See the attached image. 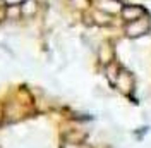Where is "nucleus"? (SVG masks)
<instances>
[{
	"label": "nucleus",
	"instance_id": "nucleus-1",
	"mask_svg": "<svg viewBox=\"0 0 151 148\" xmlns=\"http://www.w3.org/2000/svg\"><path fill=\"white\" fill-rule=\"evenodd\" d=\"M5 103V122L7 124H16V122H21L26 117H29L31 114H35V107H29V105H24L21 103L17 98L10 96Z\"/></svg>",
	"mask_w": 151,
	"mask_h": 148
},
{
	"label": "nucleus",
	"instance_id": "nucleus-2",
	"mask_svg": "<svg viewBox=\"0 0 151 148\" xmlns=\"http://www.w3.org/2000/svg\"><path fill=\"white\" fill-rule=\"evenodd\" d=\"M150 29H151V22H150V19H148V16H144V17L136 19V21L125 22L124 33H125V36H129V38H139V36L148 35Z\"/></svg>",
	"mask_w": 151,
	"mask_h": 148
},
{
	"label": "nucleus",
	"instance_id": "nucleus-3",
	"mask_svg": "<svg viewBox=\"0 0 151 148\" xmlns=\"http://www.w3.org/2000/svg\"><path fill=\"white\" fill-rule=\"evenodd\" d=\"M113 86L122 93V95L131 96L132 93H134V88H136V79H134V76H132L131 71H127V69L122 67L119 76H117V79H115V83H113Z\"/></svg>",
	"mask_w": 151,
	"mask_h": 148
},
{
	"label": "nucleus",
	"instance_id": "nucleus-4",
	"mask_svg": "<svg viewBox=\"0 0 151 148\" xmlns=\"http://www.w3.org/2000/svg\"><path fill=\"white\" fill-rule=\"evenodd\" d=\"M96 59H98V64L105 67L106 64H110L115 60V46H113L112 41H103L98 45V50H96Z\"/></svg>",
	"mask_w": 151,
	"mask_h": 148
},
{
	"label": "nucleus",
	"instance_id": "nucleus-5",
	"mask_svg": "<svg viewBox=\"0 0 151 148\" xmlns=\"http://www.w3.org/2000/svg\"><path fill=\"white\" fill-rule=\"evenodd\" d=\"M120 16L125 22H131V21H136L139 17H144L148 16V10L144 9L142 5H136V4H127V5H122V10H120Z\"/></svg>",
	"mask_w": 151,
	"mask_h": 148
},
{
	"label": "nucleus",
	"instance_id": "nucleus-6",
	"mask_svg": "<svg viewBox=\"0 0 151 148\" xmlns=\"http://www.w3.org/2000/svg\"><path fill=\"white\" fill-rule=\"evenodd\" d=\"M40 0H22L21 2V12H22V19L26 21H33L36 19L40 14Z\"/></svg>",
	"mask_w": 151,
	"mask_h": 148
},
{
	"label": "nucleus",
	"instance_id": "nucleus-7",
	"mask_svg": "<svg viewBox=\"0 0 151 148\" xmlns=\"http://www.w3.org/2000/svg\"><path fill=\"white\" fill-rule=\"evenodd\" d=\"M89 16L93 19V24H96V26H110L113 22L112 14H108V12H105L101 9H96V7L89 12Z\"/></svg>",
	"mask_w": 151,
	"mask_h": 148
},
{
	"label": "nucleus",
	"instance_id": "nucleus-8",
	"mask_svg": "<svg viewBox=\"0 0 151 148\" xmlns=\"http://www.w3.org/2000/svg\"><path fill=\"white\" fill-rule=\"evenodd\" d=\"M94 7L96 9H101L105 12H108V14H119L120 10H122V4L119 2V0H100V2H96L94 4Z\"/></svg>",
	"mask_w": 151,
	"mask_h": 148
},
{
	"label": "nucleus",
	"instance_id": "nucleus-9",
	"mask_svg": "<svg viewBox=\"0 0 151 148\" xmlns=\"http://www.w3.org/2000/svg\"><path fill=\"white\" fill-rule=\"evenodd\" d=\"M5 16H7V22H19V21H22L21 4H5Z\"/></svg>",
	"mask_w": 151,
	"mask_h": 148
},
{
	"label": "nucleus",
	"instance_id": "nucleus-10",
	"mask_svg": "<svg viewBox=\"0 0 151 148\" xmlns=\"http://www.w3.org/2000/svg\"><path fill=\"white\" fill-rule=\"evenodd\" d=\"M64 141H70V143H83L86 139V131L83 129H67L62 136Z\"/></svg>",
	"mask_w": 151,
	"mask_h": 148
},
{
	"label": "nucleus",
	"instance_id": "nucleus-11",
	"mask_svg": "<svg viewBox=\"0 0 151 148\" xmlns=\"http://www.w3.org/2000/svg\"><path fill=\"white\" fill-rule=\"evenodd\" d=\"M120 69H122V67L117 64L115 60H113V62H110V64H106L103 67L105 76H106V79L110 81V84L115 83V79H117V76H119V73H120Z\"/></svg>",
	"mask_w": 151,
	"mask_h": 148
},
{
	"label": "nucleus",
	"instance_id": "nucleus-12",
	"mask_svg": "<svg viewBox=\"0 0 151 148\" xmlns=\"http://www.w3.org/2000/svg\"><path fill=\"white\" fill-rule=\"evenodd\" d=\"M69 4L77 10H86L91 7V0H69Z\"/></svg>",
	"mask_w": 151,
	"mask_h": 148
},
{
	"label": "nucleus",
	"instance_id": "nucleus-13",
	"mask_svg": "<svg viewBox=\"0 0 151 148\" xmlns=\"http://www.w3.org/2000/svg\"><path fill=\"white\" fill-rule=\"evenodd\" d=\"M5 124V103L4 100H0V128Z\"/></svg>",
	"mask_w": 151,
	"mask_h": 148
},
{
	"label": "nucleus",
	"instance_id": "nucleus-14",
	"mask_svg": "<svg viewBox=\"0 0 151 148\" xmlns=\"http://www.w3.org/2000/svg\"><path fill=\"white\" fill-rule=\"evenodd\" d=\"M81 143H70V141H62L60 148H79Z\"/></svg>",
	"mask_w": 151,
	"mask_h": 148
},
{
	"label": "nucleus",
	"instance_id": "nucleus-15",
	"mask_svg": "<svg viewBox=\"0 0 151 148\" xmlns=\"http://www.w3.org/2000/svg\"><path fill=\"white\" fill-rule=\"evenodd\" d=\"M79 148H93V147H91L89 143H86V141H83V143L79 145Z\"/></svg>",
	"mask_w": 151,
	"mask_h": 148
}]
</instances>
